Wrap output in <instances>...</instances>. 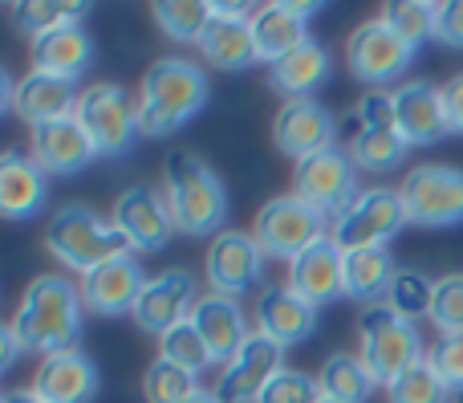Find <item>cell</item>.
<instances>
[{
    "mask_svg": "<svg viewBox=\"0 0 463 403\" xmlns=\"http://www.w3.org/2000/svg\"><path fill=\"white\" fill-rule=\"evenodd\" d=\"M81 290L65 273H41L21 293L8 331L16 334L21 350L29 355H57V350H73L81 339Z\"/></svg>",
    "mask_w": 463,
    "mask_h": 403,
    "instance_id": "6da1fadb",
    "label": "cell"
},
{
    "mask_svg": "<svg viewBox=\"0 0 463 403\" xmlns=\"http://www.w3.org/2000/svg\"><path fill=\"white\" fill-rule=\"evenodd\" d=\"M208 73L192 57H159L138 86V130L146 139H167L184 130L208 106Z\"/></svg>",
    "mask_w": 463,
    "mask_h": 403,
    "instance_id": "7a4b0ae2",
    "label": "cell"
},
{
    "mask_svg": "<svg viewBox=\"0 0 463 403\" xmlns=\"http://www.w3.org/2000/svg\"><path fill=\"white\" fill-rule=\"evenodd\" d=\"M163 196H167L175 233L184 236H220L228 220V192L220 176L195 151L179 147L163 163Z\"/></svg>",
    "mask_w": 463,
    "mask_h": 403,
    "instance_id": "3957f363",
    "label": "cell"
},
{
    "mask_svg": "<svg viewBox=\"0 0 463 403\" xmlns=\"http://www.w3.org/2000/svg\"><path fill=\"white\" fill-rule=\"evenodd\" d=\"M45 249L53 253L57 265L86 277V273H94V269H102L106 261L127 257L130 245L122 241L114 220L98 216L86 204H65L45 225Z\"/></svg>",
    "mask_w": 463,
    "mask_h": 403,
    "instance_id": "277c9868",
    "label": "cell"
},
{
    "mask_svg": "<svg viewBox=\"0 0 463 403\" xmlns=\"http://www.w3.org/2000/svg\"><path fill=\"white\" fill-rule=\"evenodd\" d=\"M358 359L366 363L370 379L391 388L402 371L427 359L423 339H419V326L411 318L394 314L391 306H366L358 314Z\"/></svg>",
    "mask_w": 463,
    "mask_h": 403,
    "instance_id": "5b68a950",
    "label": "cell"
},
{
    "mask_svg": "<svg viewBox=\"0 0 463 403\" xmlns=\"http://www.w3.org/2000/svg\"><path fill=\"white\" fill-rule=\"evenodd\" d=\"M342 147L358 171H391L411 151L394 127V98L391 90H366L354 106V114L342 122Z\"/></svg>",
    "mask_w": 463,
    "mask_h": 403,
    "instance_id": "8992f818",
    "label": "cell"
},
{
    "mask_svg": "<svg viewBox=\"0 0 463 403\" xmlns=\"http://www.w3.org/2000/svg\"><path fill=\"white\" fill-rule=\"evenodd\" d=\"M73 119L81 122V130L90 135L94 151L102 159H118L130 151L143 130H138V98H130L127 86L118 82H90L81 86Z\"/></svg>",
    "mask_w": 463,
    "mask_h": 403,
    "instance_id": "52a82bcc",
    "label": "cell"
},
{
    "mask_svg": "<svg viewBox=\"0 0 463 403\" xmlns=\"http://www.w3.org/2000/svg\"><path fill=\"white\" fill-rule=\"evenodd\" d=\"M407 220V204H402L399 187H362V196L334 216L329 236L342 245V253H362V249H386L394 236L402 233Z\"/></svg>",
    "mask_w": 463,
    "mask_h": 403,
    "instance_id": "ba28073f",
    "label": "cell"
},
{
    "mask_svg": "<svg viewBox=\"0 0 463 403\" xmlns=\"http://www.w3.org/2000/svg\"><path fill=\"white\" fill-rule=\"evenodd\" d=\"M252 236L264 249V257H277V261H285V265H293L305 249L326 241L329 233H326V216H321L313 204H305L301 196L285 192L256 212Z\"/></svg>",
    "mask_w": 463,
    "mask_h": 403,
    "instance_id": "9c48e42d",
    "label": "cell"
},
{
    "mask_svg": "<svg viewBox=\"0 0 463 403\" xmlns=\"http://www.w3.org/2000/svg\"><path fill=\"white\" fill-rule=\"evenodd\" d=\"M293 196H301L305 204H313L326 220L342 216V212L362 196L358 163L350 159V151H345L342 143L329 147V151L309 155V159L293 163Z\"/></svg>",
    "mask_w": 463,
    "mask_h": 403,
    "instance_id": "30bf717a",
    "label": "cell"
},
{
    "mask_svg": "<svg viewBox=\"0 0 463 403\" xmlns=\"http://www.w3.org/2000/svg\"><path fill=\"white\" fill-rule=\"evenodd\" d=\"M407 204V220L419 228H451L463 225V171L448 163H423L411 168L399 184Z\"/></svg>",
    "mask_w": 463,
    "mask_h": 403,
    "instance_id": "8fae6325",
    "label": "cell"
},
{
    "mask_svg": "<svg viewBox=\"0 0 463 403\" xmlns=\"http://www.w3.org/2000/svg\"><path fill=\"white\" fill-rule=\"evenodd\" d=\"M345 65H350L354 78H362L370 90H378L386 82L402 78L415 65V45L402 41L383 16H374V21H362L350 33V41H345Z\"/></svg>",
    "mask_w": 463,
    "mask_h": 403,
    "instance_id": "7c38bea8",
    "label": "cell"
},
{
    "mask_svg": "<svg viewBox=\"0 0 463 403\" xmlns=\"http://www.w3.org/2000/svg\"><path fill=\"white\" fill-rule=\"evenodd\" d=\"M203 273L212 282V293L224 298H244L264 282V249L256 245L252 233L240 228H224L220 236H212L208 257H203Z\"/></svg>",
    "mask_w": 463,
    "mask_h": 403,
    "instance_id": "4fadbf2b",
    "label": "cell"
},
{
    "mask_svg": "<svg viewBox=\"0 0 463 403\" xmlns=\"http://www.w3.org/2000/svg\"><path fill=\"white\" fill-rule=\"evenodd\" d=\"M110 220L122 233V241L130 245V253H159L171 241V233H175L167 196H163V187H151V184H130L114 200Z\"/></svg>",
    "mask_w": 463,
    "mask_h": 403,
    "instance_id": "5bb4252c",
    "label": "cell"
},
{
    "mask_svg": "<svg viewBox=\"0 0 463 403\" xmlns=\"http://www.w3.org/2000/svg\"><path fill=\"white\" fill-rule=\"evenodd\" d=\"M272 143H277L280 155L301 163L309 155L337 147V119L317 98H288L272 119Z\"/></svg>",
    "mask_w": 463,
    "mask_h": 403,
    "instance_id": "9a60e30c",
    "label": "cell"
},
{
    "mask_svg": "<svg viewBox=\"0 0 463 403\" xmlns=\"http://www.w3.org/2000/svg\"><path fill=\"white\" fill-rule=\"evenodd\" d=\"M280 371H285V350L272 339H264L260 331H252V339L240 347V355L220 371L216 396L224 403H256Z\"/></svg>",
    "mask_w": 463,
    "mask_h": 403,
    "instance_id": "2e32d148",
    "label": "cell"
},
{
    "mask_svg": "<svg viewBox=\"0 0 463 403\" xmlns=\"http://www.w3.org/2000/svg\"><path fill=\"white\" fill-rule=\"evenodd\" d=\"M195 282L192 273H184V269H167V273H155L146 277L143 293H138L135 310H130V318H135L138 331L146 334H167L175 322H184V318H192V306H195Z\"/></svg>",
    "mask_w": 463,
    "mask_h": 403,
    "instance_id": "e0dca14e",
    "label": "cell"
},
{
    "mask_svg": "<svg viewBox=\"0 0 463 403\" xmlns=\"http://www.w3.org/2000/svg\"><path fill=\"white\" fill-rule=\"evenodd\" d=\"M391 98H394V127H399L407 147H431L443 135H451L439 86L411 78V82H399L391 90Z\"/></svg>",
    "mask_w": 463,
    "mask_h": 403,
    "instance_id": "ac0fdd59",
    "label": "cell"
},
{
    "mask_svg": "<svg viewBox=\"0 0 463 403\" xmlns=\"http://www.w3.org/2000/svg\"><path fill=\"white\" fill-rule=\"evenodd\" d=\"M200 53L216 70H248V65H256L252 13L240 5H212V21L200 37Z\"/></svg>",
    "mask_w": 463,
    "mask_h": 403,
    "instance_id": "d6986e66",
    "label": "cell"
},
{
    "mask_svg": "<svg viewBox=\"0 0 463 403\" xmlns=\"http://www.w3.org/2000/svg\"><path fill=\"white\" fill-rule=\"evenodd\" d=\"M256 331L277 342L280 350H288L317 331V306L288 285H264L260 302H256Z\"/></svg>",
    "mask_w": 463,
    "mask_h": 403,
    "instance_id": "ffe728a7",
    "label": "cell"
},
{
    "mask_svg": "<svg viewBox=\"0 0 463 403\" xmlns=\"http://www.w3.org/2000/svg\"><path fill=\"white\" fill-rule=\"evenodd\" d=\"M309 13L313 5H293V0H272V5L252 8L256 62L277 65L297 45H305L309 41Z\"/></svg>",
    "mask_w": 463,
    "mask_h": 403,
    "instance_id": "44dd1931",
    "label": "cell"
},
{
    "mask_svg": "<svg viewBox=\"0 0 463 403\" xmlns=\"http://www.w3.org/2000/svg\"><path fill=\"white\" fill-rule=\"evenodd\" d=\"M29 155L49 171V176H78L86 171L90 163L98 159L94 143L90 135L81 130V122L73 119H57L45 122V127H33L29 130Z\"/></svg>",
    "mask_w": 463,
    "mask_h": 403,
    "instance_id": "7402d4cb",
    "label": "cell"
},
{
    "mask_svg": "<svg viewBox=\"0 0 463 403\" xmlns=\"http://www.w3.org/2000/svg\"><path fill=\"white\" fill-rule=\"evenodd\" d=\"M288 290H297L313 306H329V302L345 298V253L334 236L317 241L305 249L301 257L288 265Z\"/></svg>",
    "mask_w": 463,
    "mask_h": 403,
    "instance_id": "603a6c76",
    "label": "cell"
},
{
    "mask_svg": "<svg viewBox=\"0 0 463 403\" xmlns=\"http://www.w3.org/2000/svg\"><path fill=\"white\" fill-rule=\"evenodd\" d=\"M33 391L45 403H90L98 396V367L86 350L45 355L33 371Z\"/></svg>",
    "mask_w": 463,
    "mask_h": 403,
    "instance_id": "cb8c5ba5",
    "label": "cell"
},
{
    "mask_svg": "<svg viewBox=\"0 0 463 403\" xmlns=\"http://www.w3.org/2000/svg\"><path fill=\"white\" fill-rule=\"evenodd\" d=\"M192 322H195V331H200V339L208 342L212 363H220V367H228L232 359L240 355V347L252 339L240 302L224 298V293H203L192 306Z\"/></svg>",
    "mask_w": 463,
    "mask_h": 403,
    "instance_id": "d4e9b609",
    "label": "cell"
},
{
    "mask_svg": "<svg viewBox=\"0 0 463 403\" xmlns=\"http://www.w3.org/2000/svg\"><path fill=\"white\" fill-rule=\"evenodd\" d=\"M90 65H94V37H90V29L81 21L57 24L45 37L29 41V70L78 82Z\"/></svg>",
    "mask_w": 463,
    "mask_h": 403,
    "instance_id": "484cf974",
    "label": "cell"
},
{
    "mask_svg": "<svg viewBox=\"0 0 463 403\" xmlns=\"http://www.w3.org/2000/svg\"><path fill=\"white\" fill-rule=\"evenodd\" d=\"M143 285H146V273L138 269V261L127 253V257L106 261L102 269L86 273L78 290H81L86 310H94V314H102V318H114V314H130V310H135Z\"/></svg>",
    "mask_w": 463,
    "mask_h": 403,
    "instance_id": "4316f807",
    "label": "cell"
},
{
    "mask_svg": "<svg viewBox=\"0 0 463 403\" xmlns=\"http://www.w3.org/2000/svg\"><path fill=\"white\" fill-rule=\"evenodd\" d=\"M78 94H81L78 82L29 70L13 90V110L21 114V119L29 122V130H33V127H45V122L70 119L73 106H78Z\"/></svg>",
    "mask_w": 463,
    "mask_h": 403,
    "instance_id": "83f0119b",
    "label": "cell"
},
{
    "mask_svg": "<svg viewBox=\"0 0 463 403\" xmlns=\"http://www.w3.org/2000/svg\"><path fill=\"white\" fill-rule=\"evenodd\" d=\"M49 200V171L33 155L5 151L0 159V212L8 220H29Z\"/></svg>",
    "mask_w": 463,
    "mask_h": 403,
    "instance_id": "f1b7e54d",
    "label": "cell"
},
{
    "mask_svg": "<svg viewBox=\"0 0 463 403\" xmlns=\"http://www.w3.org/2000/svg\"><path fill=\"white\" fill-rule=\"evenodd\" d=\"M329 65H334L329 62V49L317 37H309L288 57H280L277 65H269V82L277 94H285V102L288 98H313V90L326 86Z\"/></svg>",
    "mask_w": 463,
    "mask_h": 403,
    "instance_id": "f546056e",
    "label": "cell"
},
{
    "mask_svg": "<svg viewBox=\"0 0 463 403\" xmlns=\"http://www.w3.org/2000/svg\"><path fill=\"white\" fill-rule=\"evenodd\" d=\"M399 277L394 269L391 249H362V253H345V298L366 306H383L391 298V285Z\"/></svg>",
    "mask_w": 463,
    "mask_h": 403,
    "instance_id": "4dcf8cb0",
    "label": "cell"
},
{
    "mask_svg": "<svg viewBox=\"0 0 463 403\" xmlns=\"http://www.w3.org/2000/svg\"><path fill=\"white\" fill-rule=\"evenodd\" d=\"M317 388L326 399L337 403H366V396L374 391V379H370L366 363L350 350H334V355L321 363L317 371Z\"/></svg>",
    "mask_w": 463,
    "mask_h": 403,
    "instance_id": "1f68e13d",
    "label": "cell"
},
{
    "mask_svg": "<svg viewBox=\"0 0 463 403\" xmlns=\"http://www.w3.org/2000/svg\"><path fill=\"white\" fill-rule=\"evenodd\" d=\"M8 13H13V24L24 33V37L37 41V37H45L49 29H57V24L81 21L86 5H65V0H16V5H8Z\"/></svg>",
    "mask_w": 463,
    "mask_h": 403,
    "instance_id": "d6a6232c",
    "label": "cell"
},
{
    "mask_svg": "<svg viewBox=\"0 0 463 403\" xmlns=\"http://www.w3.org/2000/svg\"><path fill=\"white\" fill-rule=\"evenodd\" d=\"M151 13H155V24L171 41H195V45H200L203 29L212 21L208 0H159V5H151Z\"/></svg>",
    "mask_w": 463,
    "mask_h": 403,
    "instance_id": "836d02e7",
    "label": "cell"
},
{
    "mask_svg": "<svg viewBox=\"0 0 463 403\" xmlns=\"http://www.w3.org/2000/svg\"><path fill=\"white\" fill-rule=\"evenodd\" d=\"M386 399L391 403H451V388L431 367V359H419L411 371H402L399 379L386 388Z\"/></svg>",
    "mask_w": 463,
    "mask_h": 403,
    "instance_id": "e575fe53",
    "label": "cell"
},
{
    "mask_svg": "<svg viewBox=\"0 0 463 403\" xmlns=\"http://www.w3.org/2000/svg\"><path fill=\"white\" fill-rule=\"evenodd\" d=\"M159 359H167V363L184 367V371H192V375H200L212 367L208 342L200 339L192 318H184V322H175L167 334H159Z\"/></svg>",
    "mask_w": 463,
    "mask_h": 403,
    "instance_id": "d590c367",
    "label": "cell"
},
{
    "mask_svg": "<svg viewBox=\"0 0 463 403\" xmlns=\"http://www.w3.org/2000/svg\"><path fill=\"white\" fill-rule=\"evenodd\" d=\"M200 391V375L184 371V367L167 363V359H155L143 375V396L146 403H184Z\"/></svg>",
    "mask_w": 463,
    "mask_h": 403,
    "instance_id": "8d00e7d4",
    "label": "cell"
},
{
    "mask_svg": "<svg viewBox=\"0 0 463 403\" xmlns=\"http://www.w3.org/2000/svg\"><path fill=\"white\" fill-rule=\"evenodd\" d=\"M383 21L399 33L411 45H423V41L435 37V21H439V5H423V0H399V5L383 8Z\"/></svg>",
    "mask_w": 463,
    "mask_h": 403,
    "instance_id": "74e56055",
    "label": "cell"
},
{
    "mask_svg": "<svg viewBox=\"0 0 463 403\" xmlns=\"http://www.w3.org/2000/svg\"><path fill=\"white\" fill-rule=\"evenodd\" d=\"M431 290H435V282L431 277H423V273H415V269H399V277H394V285H391V298H386V306L394 310V314H402V318H427L431 314Z\"/></svg>",
    "mask_w": 463,
    "mask_h": 403,
    "instance_id": "f35d334b",
    "label": "cell"
},
{
    "mask_svg": "<svg viewBox=\"0 0 463 403\" xmlns=\"http://www.w3.org/2000/svg\"><path fill=\"white\" fill-rule=\"evenodd\" d=\"M427 322L439 334H463V273H448L435 282Z\"/></svg>",
    "mask_w": 463,
    "mask_h": 403,
    "instance_id": "ab89813d",
    "label": "cell"
},
{
    "mask_svg": "<svg viewBox=\"0 0 463 403\" xmlns=\"http://www.w3.org/2000/svg\"><path fill=\"white\" fill-rule=\"evenodd\" d=\"M317 399H321L317 375H305V371L285 367V371H280L277 379L260 391V399L256 403H317Z\"/></svg>",
    "mask_w": 463,
    "mask_h": 403,
    "instance_id": "60d3db41",
    "label": "cell"
},
{
    "mask_svg": "<svg viewBox=\"0 0 463 403\" xmlns=\"http://www.w3.org/2000/svg\"><path fill=\"white\" fill-rule=\"evenodd\" d=\"M431 367L443 375L451 391H463V334H443L431 350H427Z\"/></svg>",
    "mask_w": 463,
    "mask_h": 403,
    "instance_id": "b9f144b4",
    "label": "cell"
},
{
    "mask_svg": "<svg viewBox=\"0 0 463 403\" xmlns=\"http://www.w3.org/2000/svg\"><path fill=\"white\" fill-rule=\"evenodd\" d=\"M435 41L451 49H463V0H443L439 21H435Z\"/></svg>",
    "mask_w": 463,
    "mask_h": 403,
    "instance_id": "7bdbcfd3",
    "label": "cell"
},
{
    "mask_svg": "<svg viewBox=\"0 0 463 403\" xmlns=\"http://www.w3.org/2000/svg\"><path fill=\"white\" fill-rule=\"evenodd\" d=\"M443 110H448V130L451 135H463V73L443 82Z\"/></svg>",
    "mask_w": 463,
    "mask_h": 403,
    "instance_id": "ee69618b",
    "label": "cell"
},
{
    "mask_svg": "<svg viewBox=\"0 0 463 403\" xmlns=\"http://www.w3.org/2000/svg\"><path fill=\"white\" fill-rule=\"evenodd\" d=\"M0 371H13V363H16V355H21V342H16V334L5 326V334H0Z\"/></svg>",
    "mask_w": 463,
    "mask_h": 403,
    "instance_id": "f6af8a7d",
    "label": "cell"
},
{
    "mask_svg": "<svg viewBox=\"0 0 463 403\" xmlns=\"http://www.w3.org/2000/svg\"><path fill=\"white\" fill-rule=\"evenodd\" d=\"M0 403H45V399H41L33 388H24V391H8V396L0 399Z\"/></svg>",
    "mask_w": 463,
    "mask_h": 403,
    "instance_id": "bcb514c9",
    "label": "cell"
},
{
    "mask_svg": "<svg viewBox=\"0 0 463 403\" xmlns=\"http://www.w3.org/2000/svg\"><path fill=\"white\" fill-rule=\"evenodd\" d=\"M184 403H224V399H220L216 391H203V388H200V391H195L192 399H184Z\"/></svg>",
    "mask_w": 463,
    "mask_h": 403,
    "instance_id": "7dc6e473",
    "label": "cell"
},
{
    "mask_svg": "<svg viewBox=\"0 0 463 403\" xmlns=\"http://www.w3.org/2000/svg\"><path fill=\"white\" fill-rule=\"evenodd\" d=\"M451 403H463V391H451Z\"/></svg>",
    "mask_w": 463,
    "mask_h": 403,
    "instance_id": "c3c4849f",
    "label": "cell"
},
{
    "mask_svg": "<svg viewBox=\"0 0 463 403\" xmlns=\"http://www.w3.org/2000/svg\"><path fill=\"white\" fill-rule=\"evenodd\" d=\"M317 403H337V399H326V396H321V399H317Z\"/></svg>",
    "mask_w": 463,
    "mask_h": 403,
    "instance_id": "681fc988",
    "label": "cell"
}]
</instances>
